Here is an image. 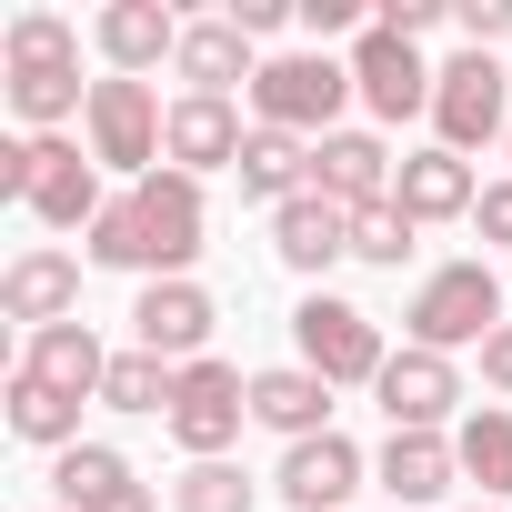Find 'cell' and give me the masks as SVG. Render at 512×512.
Instances as JSON below:
<instances>
[{
    "mask_svg": "<svg viewBox=\"0 0 512 512\" xmlns=\"http://www.w3.org/2000/svg\"><path fill=\"white\" fill-rule=\"evenodd\" d=\"M201 231H211V201H201V181L191 171H151V181H131L101 221H91V262L101 272H141V282H191V262H201Z\"/></svg>",
    "mask_w": 512,
    "mask_h": 512,
    "instance_id": "1",
    "label": "cell"
},
{
    "mask_svg": "<svg viewBox=\"0 0 512 512\" xmlns=\"http://www.w3.org/2000/svg\"><path fill=\"white\" fill-rule=\"evenodd\" d=\"M0 201H31L51 231H91L111 211L101 201V161H81V141H61V131L0 141Z\"/></svg>",
    "mask_w": 512,
    "mask_h": 512,
    "instance_id": "2",
    "label": "cell"
},
{
    "mask_svg": "<svg viewBox=\"0 0 512 512\" xmlns=\"http://www.w3.org/2000/svg\"><path fill=\"white\" fill-rule=\"evenodd\" d=\"M342 101H362V91H352V61H332V51H272L262 81H251L262 131H292V141H332Z\"/></svg>",
    "mask_w": 512,
    "mask_h": 512,
    "instance_id": "3",
    "label": "cell"
},
{
    "mask_svg": "<svg viewBox=\"0 0 512 512\" xmlns=\"http://www.w3.org/2000/svg\"><path fill=\"white\" fill-rule=\"evenodd\" d=\"M402 332L422 342V352H482L492 332H502V272H482V262H442L422 292H412V312H402Z\"/></svg>",
    "mask_w": 512,
    "mask_h": 512,
    "instance_id": "4",
    "label": "cell"
},
{
    "mask_svg": "<svg viewBox=\"0 0 512 512\" xmlns=\"http://www.w3.org/2000/svg\"><path fill=\"white\" fill-rule=\"evenodd\" d=\"M81 131H91V161H101V171L151 181V171H161V131H171V111H161L151 81H121V71H111V81H91Z\"/></svg>",
    "mask_w": 512,
    "mask_h": 512,
    "instance_id": "5",
    "label": "cell"
},
{
    "mask_svg": "<svg viewBox=\"0 0 512 512\" xmlns=\"http://www.w3.org/2000/svg\"><path fill=\"white\" fill-rule=\"evenodd\" d=\"M161 422H171V442H181L191 462H221V452L241 442V422H251V382H241L231 362H211V352H201V362H181V382H171V412H161Z\"/></svg>",
    "mask_w": 512,
    "mask_h": 512,
    "instance_id": "6",
    "label": "cell"
},
{
    "mask_svg": "<svg viewBox=\"0 0 512 512\" xmlns=\"http://www.w3.org/2000/svg\"><path fill=\"white\" fill-rule=\"evenodd\" d=\"M502 101H512V71H502L492 51H452V61H442V81H432V131H442V151L512 141Z\"/></svg>",
    "mask_w": 512,
    "mask_h": 512,
    "instance_id": "7",
    "label": "cell"
},
{
    "mask_svg": "<svg viewBox=\"0 0 512 512\" xmlns=\"http://www.w3.org/2000/svg\"><path fill=\"white\" fill-rule=\"evenodd\" d=\"M292 342H302V362L342 392V382H382V322L362 312V302H342V292H312L302 312H292Z\"/></svg>",
    "mask_w": 512,
    "mask_h": 512,
    "instance_id": "8",
    "label": "cell"
},
{
    "mask_svg": "<svg viewBox=\"0 0 512 512\" xmlns=\"http://www.w3.org/2000/svg\"><path fill=\"white\" fill-rule=\"evenodd\" d=\"M432 81H442V71H432L412 41H392L382 21L352 41V91H362L372 121H412V111H432Z\"/></svg>",
    "mask_w": 512,
    "mask_h": 512,
    "instance_id": "9",
    "label": "cell"
},
{
    "mask_svg": "<svg viewBox=\"0 0 512 512\" xmlns=\"http://www.w3.org/2000/svg\"><path fill=\"white\" fill-rule=\"evenodd\" d=\"M372 402H382V422H392V432H442V422H452V402H462V372H452V352L402 342V352L382 362Z\"/></svg>",
    "mask_w": 512,
    "mask_h": 512,
    "instance_id": "10",
    "label": "cell"
},
{
    "mask_svg": "<svg viewBox=\"0 0 512 512\" xmlns=\"http://www.w3.org/2000/svg\"><path fill=\"white\" fill-rule=\"evenodd\" d=\"M211 322H221V312H211V292H201V282H141V302H131V342H141V352H161L171 372L211 352Z\"/></svg>",
    "mask_w": 512,
    "mask_h": 512,
    "instance_id": "11",
    "label": "cell"
},
{
    "mask_svg": "<svg viewBox=\"0 0 512 512\" xmlns=\"http://www.w3.org/2000/svg\"><path fill=\"white\" fill-rule=\"evenodd\" d=\"M272 492H282L292 512H352V492H362V452H352L342 432H312V442L282 452Z\"/></svg>",
    "mask_w": 512,
    "mask_h": 512,
    "instance_id": "12",
    "label": "cell"
},
{
    "mask_svg": "<svg viewBox=\"0 0 512 512\" xmlns=\"http://www.w3.org/2000/svg\"><path fill=\"white\" fill-rule=\"evenodd\" d=\"M241 141H251V131H241V111H231V101L181 91V101H171V131H161V161L201 181V171H241Z\"/></svg>",
    "mask_w": 512,
    "mask_h": 512,
    "instance_id": "13",
    "label": "cell"
},
{
    "mask_svg": "<svg viewBox=\"0 0 512 512\" xmlns=\"http://www.w3.org/2000/svg\"><path fill=\"white\" fill-rule=\"evenodd\" d=\"M392 151L372 141V131H332V141H312V191L322 201H342V211H382L392 201Z\"/></svg>",
    "mask_w": 512,
    "mask_h": 512,
    "instance_id": "14",
    "label": "cell"
},
{
    "mask_svg": "<svg viewBox=\"0 0 512 512\" xmlns=\"http://www.w3.org/2000/svg\"><path fill=\"white\" fill-rule=\"evenodd\" d=\"M181 31H191V21H171L161 0H111V11L91 21V41H101V61H111L121 81H141V71L181 61Z\"/></svg>",
    "mask_w": 512,
    "mask_h": 512,
    "instance_id": "15",
    "label": "cell"
},
{
    "mask_svg": "<svg viewBox=\"0 0 512 512\" xmlns=\"http://www.w3.org/2000/svg\"><path fill=\"white\" fill-rule=\"evenodd\" d=\"M0 312L51 332V322H81V262L71 251H21L11 272H0Z\"/></svg>",
    "mask_w": 512,
    "mask_h": 512,
    "instance_id": "16",
    "label": "cell"
},
{
    "mask_svg": "<svg viewBox=\"0 0 512 512\" xmlns=\"http://www.w3.org/2000/svg\"><path fill=\"white\" fill-rule=\"evenodd\" d=\"M372 472H382V492H392L402 512H422V502H442V492L462 482V452H452V432H392Z\"/></svg>",
    "mask_w": 512,
    "mask_h": 512,
    "instance_id": "17",
    "label": "cell"
},
{
    "mask_svg": "<svg viewBox=\"0 0 512 512\" xmlns=\"http://www.w3.org/2000/svg\"><path fill=\"white\" fill-rule=\"evenodd\" d=\"M272 251H282L292 272H312V282H322L342 251H352V211H342V201H322V191H302V201H282V211H272Z\"/></svg>",
    "mask_w": 512,
    "mask_h": 512,
    "instance_id": "18",
    "label": "cell"
},
{
    "mask_svg": "<svg viewBox=\"0 0 512 512\" xmlns=\"http://www.w3.org/2000/svg\"><path fill=\"white\" fill-rule=\"evenodd\" d=\"M251 422H272L282 442H312V432H332V382H322L312 362L251 372Z\"/></svg>",
    "mask_w": 512,
    "mask_h": 512,
    "instance_id": "19",
    "label": "cell"
},
{
    "mask_svg": "<svg viewBox=\"0 0 512 512\" xmlns=\"http://www.w3.org/2000/svg\"><path fill=\"white\" fill-rule=\"evenodd\" d=\"M392 201H402L412 221H462L482 191H472V161L432 141V151H402V171H392Z\"/></svg>",
    "mask_w": 512,
    "mask_h": 512,
    "instance_id": "20",
    "label": "cell"
},
{
    "mask_svg": "<svg viewBox=\"0 0 512 512\" xmlns=\"http://www.w3.org/2000/svg\"><path fill=\"white\" fill-rule=\"evenodd\" d=\"M21 372H41V382H51V392H71V402H101L111 352H101V332H91V322H51V332H31Z\"/></svg>",
    "mask_w": 512,
    "mask_h": 512,
    "instance_id": "21",
    "label": "cell"
},
{
    "mask_svg": "<svg viewBox=\"0 0 512 512\" xmlns=\"http://www.w3.org/2000/svg\"><path fill=\"white\" fill-rule=\"evenodd\" d=\"M171 71H181L201 101H231V81H262V61H251V41H241V21H231V11H221V21H191Z\"/></svg>",
    "mask_w": 512,
    "mask_h": 512,
    "instance_id": "22",
    "label": "cell"
},
{
    "mask_svg": "<svg viewBox=\"0 0 512 512\" xmlns=\"http://www.w3.org/2000/svg\"><path fill=\"white\" fill-rule=\"evenodd\" d=\"M312 191V141H292V131H262L251 121V141H241V201H302Z\"/></svg>",
    "mask_w": 512,
    "mask_h": 512,
    "instance_id": "23",
    "label": "cell"
},
{
    "mask_svg": "<svg viewBox=\"0 0 512 512\" xmlns=\"http://www.w3.org/2000/svg\"><path fill=\"white\" fill-rule=\"evenodd\" d=\"M0 91H11V111H21L31 131H61L71 111H91L81 61H11V71H0Z\"/></svg>",
    "mask_w": 512,
    "mask_h": 512,
    "instance_id": "24",
    "label": "cell"
},
{
    "mask_svg": "<svg viewBox=\"0 0 512 512\" xmlns=\"http://www.w3.org/2000/svg\"><path fill=\"white\" fill-rule=\"evenodd\" d=\"M11 432H21V442H41V452H71V442H81V402L11 362Z\"/></svg>",
    "mask_w": 512,
    "mask_h": 512,
    "instance_id": "25",
    "label": "cell"
},
{
    "mask_svg": "<svg viewBox=\"0 0 512 512\" xmlns=\"http://www.w3.org/2000/svg\"><path fill=\"white\" fill-rule=\"evenodd\" d=\"M51 482H61V512H101L131 492V462L111 442H71V452H51Z\"/></svg>",
    "mask_w": 512,
    "mask_h": 512,
    "instance_id": "26",
    "label": "cell"
},
{
    "mask_svg": "<svg viewBox=\"0 0 512 512\" xmlns=\"http://www.w3.org/2000/svg\"><path fill=\"white\" fill-rule=\"evenodd\" d=\"M452 452H462V482H482V502H512V412H472Z\"/></svg>",
    "mask_w": 512,
    "mask_h": 512,
    "instance_id": "27",
    "label": "cell"
},
{
    "mask_svg": "<svg viewBox=\"0 0 512 512\" xmlns=\"http://www.w3.org/2000/svg\"><path fill=\"white\" fill-rule=\"evenodd\" d=\"M171 382H181V372H171L161 352H141V342H131V352H111L101 402H111V412H171Z\"/></svg>",
    "mask_w": 512,
    "mask_h": 512,
    "instance_id": "28",
    "label": "cell"
},
{
    "mask_svg": "<svg viewBox=\"0 0 512 512\" xmlns=\"http://www.w3.org/2000/svg\"><path fill=\"white\" fill-rule=\"evenodd\" d=\"M412 241H422V221H412L402 201H382V211H352V262H372V272H402V262H412Z\"/></svg>",
    "mask_w": 512,
    "mask_h": 512,
    "instance_id": "29",
    "label": "cell"
},
{
    "mask_svg": "<svg viewBox=\"0 0 512 512\" xmlns=\"http://www.w3.org/2000/svg\"><path fill=\"white\" fill-rule=\"evenodd\" d=\"M11 61H81V31L61 11H21L11 31H0V71H11Z\"/></svg>",
    "mask_w": 512,
    "mask_h": 512,
    "instance_id": "30",
    "label": "cell"
},
{
    "mask_svg": "<svg viewBox=\"0 0 512 512\" xmlns=\"http://www.w3.org/2000/svg\"><path fill=\"white\" fill-rule=\"evenodd\" d=\"M251 492H262V482H241L231 462H191L171 482V512H251Z\"/></svg>",
    "mask_w": 512,
    "mask_h": 512,
    "instance_id": "31",
    "label": "cell"
},
{
    "mask_svg": "<svg viewBox=\"0 0 512 512\" xmlns=\"http://www.w3.org/2000/svg\"><path fill=\"white\" fill-rule=\"evenodd\" d=\"M452 21H462V41H472V51H492V41L512 31V0H452Z\"/></svg>",
    "mask_w": 512,
    "mask_h": 512,
    "instance_id": "32",
    "label": "cell"
},
{
    "mask_svg": "<svg viewBox=\"0 0 512 512\" xmlns=\"http://www.w3.org/2000/svg\"><path fill=\"white\" fill-rule=\"evenodd\" d=\"M302 31H312V41H342V31H352V41H362V0H302Z\"/></svg>",
    "mask_w": 512,
    "mask_h": 512,
    "instance_id": "33",
    "label": "cell"
},
{
    "mask_svg": "<svg viewBox=\"0 0 512 512\" xmlns=\"http://www.w3.org/2000/svg\"><path fill=\"white\" fill-rule=\"evenodd\" d=\"M452 11H442V0H382V31L392 41H422V31H442Z\"/></svg>",
    "mask_w": 512,
    "mask_h": 512,
    "instance_id": "34",
    "label": "cell"
},
{
    "mask_svg": "<svg viewBox=\"0 0 512 512\" xmlns=\"http://www.w3.org/2000/svg\"><path fill=\"white\" fill-rule=\"evenodd\" d=\"M231 21H241V41H272L282 21H302V0H231Z\"/></svg>",
    "mask_w": 512,
    "mask_h": 512,
    "instance_id": "35",
    "label": "cell"
},
{
    "mask_svg": "<svg viewBox=\"0 0 512 512\" xmlns=\"http://www.w3.org/2000/svg\"><path fill=\"white\" fill-rule=\"evenodd\" d=\"M472 221H482V241H502V251H512V181H482Z\"/></svg>",
    "mask_w": 512,
    "mask_h": 512,
    "instance_id": "36",
    "label": "cell"
},
{
    "mask_svg": "<svg viewBox=\"0 0 512 512\" xmlns=\"http://www.w3.org/2000/svg\"><path fill=\"white\" fill-rule=\"evenodd\" d=\"M482 382H492V392H502V402H512V322H502V332H492V342H482Z\"/></svg>",
    "mask_w": 512,
    "mask_h": 512,
    "instance_id": "37",
    "label": "cell"
},
{
    "mask_svg": "<svg viewBox=\"0 0 512 512\" xmlns=\"http://www.w3.org/2000/svg\"><path fill=\"white\" fill-rule=\"evenodd\" d=\"M101 512H151V492H141V482H131V492H121V502H101Z\"/></svg>",
    "mask_w": 512,
    "mask_h": 512,
    "instance_id": "38",
    "label": "cell"
},
{
    "mask_svg": "<svg viewBox=\"0 0 512 512\" xmlns=\"http://www.w3.org/2000/svg\"><path fill=\"white\" fill-rule=\"evenodd\" d=\"M472 512H502V502H472Z\"/></svg>",
    "mask_w": 512,
    "mask_h": 512,
    "instance_id": "39",
    "label": "cell"
}]
</instances>
